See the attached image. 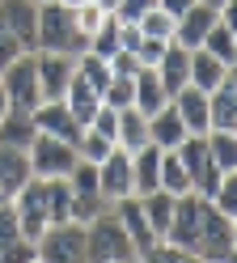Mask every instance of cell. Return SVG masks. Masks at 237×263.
Masks as SVG:
<instances>
[{
	"instance_id": "obj_56",
	"label": "cell",
	"mask_w": 237,
	"mask_h": 263,
	"mask_svg": "<svg viewBox=\"0 0 237 263\" xmlns=\"http://www.w3.org/2000/svg\"><path fill=\"white\" fill-rule=\"evenodd\" d=\"M38 5H43V0H38Z\"/></svg>"
},
{
	"instance_id": "obj_11",
	"label": "cell",
	"mask_w": 237,
	"mask_h": 263,
	"mask_svg": "<svg viewBox=\"0 0 237 263\" xmlns=\"http://www.w3.org/2000/svg\"><path fill=\"white\" fill-rule=\"evenodd\" d=\"M34 68H38L43 102H51V98L68 93V81H72V72H76V60L64 55V51H34Z\"/></svg>"
},
{
	"instance_id": "obj_52",
	"label": "cell",
	"mask_w": 237,
	"mask_h": 263,
	"mask_svg": "<svg viewBox=\"0 0 237 263\" xmlns=\"http://www.w3.org/2000/svg\"><path fill=\"white\" fill-rule=\"evenodd\" d=\"M199 5H208V9H220V5H225V0H199Z\"/></svg>"
},
{
	"instance_id": "obj_50",
	"label": "cell",
	"mask_w": 237,
	"mask_h": 263,
	"mask_svg": "<svg viewBox=\"0 0 237 263\" xmlns=\"http://www.w3.org/2000/svg\"><path fill=\"white\" fill-rule=\"evenodd\" d=\"M97 5L106 9V13H114V9H118V0H97Z\"/></svg>"
},
{
	"instance_id": "obj_54",
	"label": "cell",
	"mask_w": 237,
	"mask_h": 263,
	"mask_svg": "<svg viewBox=\"0 0 237 263\" xmlns=\"http://www.w3.org/2000/svg\"><path fill=\"white\" fill-rule=\"evenodd\" d=\"M30 263H43V259H38V255H34V259H30Z\"/></svg>"
},
{
	"instance_id": "obj_40",
	"label": "cell",
	"mask_w": 237,
	"mask_h": 263,
	"mask_svg": "<svg viewBox=\"0 0 237 263\" xmlns=\"http://www.w3.org/2000/svg\"><path fill=\"white\" fill-rule=\"evenodd\" d=\"M165 47H169V43H161V39H144L140 47H135V60H140V68H157L161 55H165Z\"/></svg>"
},
{
	"instance_id": "obj_3",
	"label": "cell",
	"mask_w": 237,
	"mask_h": 263,
	"mask_svg": "<svg viewBox=\"0 0 237 263\" xmlns=\"http://www.w3.org/2000/svg\"><path fill=\"white\" fill-rule=\"evenodd\" d=\"M174 153L182 157V166H186L191 191L203 195V200H212L216 187H220V178H225V170H220L216 161H212V153H208V132H203V136H186Z\"/></svg>"
},
{
	"instance_id": "obj_39",
	"label": "cell",
	"mask_w": 237,
	"mask_h": 263,
	"mask_svg": "<svg viewBox=\"0 0 237 263\" xmlns=\"http://www.w3.org/2000/svg\"><path fill=\"white\" fill-rule=\"evenodd\" d=\"M212 204L225 212L229 221L237 217V170H229L225 178H220V187H216V195H212Z\"/></svg>"
},
{
	"instance_id": "obj_43",
	"label": "cell",
	"mask_w": 237,
	"mask_h": 263,
	"mask_svg": "<svg viewBox=\"0 0 237 263\" xmlns=\"http://www.w3.org/2000/svg\"><path fill=\"white\" fill-rule=\"evenodd\" d=\"M148 9H157V0H118L114 17H118V22H140Z\"/></svg>"
},
{
	"instance_id": "obj_4",
	"label": "cell",
	"mask_w": 237,
	"mask_h": 263,
	"mask_svg": "<svg viewBox=\"0 0 237 263\" xmlns=\"http://www.w3.org/2000/svg\"><path fill=\"white\" fill-rule=\"evenodd\" d=\"M13 212H17V225H22V238L38 246V238L51 229V217H47V178H30V183L13 195Z\"/></svg>"
},
{
	"instance_id": "obj_16",
	"label": "cell",
	"mask_w": 237,
	"mask_h": 263,
	"mask_svg": "<svg viewBox=\"0 0 237 263\" xmlns=\"http://www.w3.org/2000/svg\"><path fill=\"white\" fill-rule=\"evenodd\" d=\"M30 178H34L30 153L26 149H13V144H0V200H13Z\"/></svg>"
},
{
	"instance_id": "obj_28",
	"label": "cell",
	"mask_w": 237,
	"mask_h": 263,
	"mask_svg": "<svg viewBox=\"0 0 237 263\" xmlns=\"http://www.w3.org/2000/svg\"><path fill=\"white\" fill-rule=\"evenodd\" d=\"M47 217H51V225L72 221V187H68V178H47Z\"/></svg>"
},
{
	"instance_id": "obj_37",
	"label": "cell",
	"mask_w": 237,
	"mask_h": 263,
	"mask_svg": "<svg viewBox=\"0 0 237 263\" xmlns=\"http://www.w3.org/2000/svg\"><path fill=\"white\" fill-rule=\"evenodd\" d=\"M110 149H114V144L102 136V132H93V127H85V132H81V140H76V157H81V161H93V166H97V161L106 157Z\"/></svg>"
},
{
	"instance_id": "obj_34",
	"label": "cell",
	"mask_w": 237,
	"mask_h": 263,
	"mask_svg": "<svg viewBox=\"0 0 237 263\" xmlns=\"http://www.w3.org/2000/svg\"><path fill=\"white\" fill-rule=\"evenodd\" d=\"M72 17H76V34H85V39H93L97 30H102V22L110 17V13L102 9L97 0H81V5H72Z\"/></svg>"
},
{
	"instance_id": "obj_20",
	"label": "cell",
	"mask_w": 237,
	"mask_h": 263,
	"mask_svg": "<svg viewBox=\"0 0 237 263\" xmlns=\"http://www.w3.org/2000/svg\"><path fill=\"white\" fill-rule=\"evenodd\" d=\"M157 77H161V85H165L169 98H174L182 85H191V51L178 47V43H169L165 55H161V64H157Z\"/></svg>"
},
{
	"instance_id": "obj_18",
	"label": "cell",
	"mask_w": 237,
	"mask_h": 263,
	"mask_svg": "<svg viewBox=\"0 0 237 263\" xmlns=\"http://www.w3.org/2000/svg\"><path fill=\"white\" fill-rule=\"evenodd\" d=\"M169 102H174V110L182 115V123H186L191 136H203V132H208V93H203V89L182 85Z\"/></svg>"
},
{
	"instance_id": "obj_32",
	"label": "cell",
	"mask_w": 237,
	"mask_h": 263,
	"mask_svg": "<svg viewBox=\"0 0 237 263\" xmlns=\"http://www.w3.org/2000/svg\"><path fill=\"white\" fill-rule=\"evenodd\" d=\"M102 212H110V204H106L102 191H72V221L76 225H89L93 217H102Z\"/></svg>"
},
{
	"instance_id": "obj_9",
	"label": "cell",
	"mask_w": 237,
	"mask_h": 263,
	"mask_svg": "<svg viewBox=\"0 0 237 263\" xmlns=\"http://www.w3.org/2000/svg\"><path fill=\"white\" fill-rule=\"evenodd\" d=\"M203 208H208L203 195H195V191L178 195V200H174V221H169V234H165L161 242L178 246V251H191L195 238H199V225H203Z\"/></svg>"
},
{
	"instance_id": "obj_49",
	"label": "cell",
	"mask_w": 237,
	"mask_h": 263,
	"mask_svg": "<svg viewBox=\"0 0 237 263\" xmlns=\"http://www.w3.org/2000/svg\"><path fill=\"white\" fill-rule=\"evenodd\" d=\"M5 110H9V98H5V85H0V119H5Z\"/></svg>"
},
{
	"instance_id": "obj_23",
	"label": "cell",
	"mask_w": 237,
	"mask_h": 263,
	"mask_svg": "<svg viewBox=\"0 0 237 263\" xmlns=\"http://www.w3.org/2000/svg\"><path fill=\"white\" fill-rule=\"evenodd\" d=\"M114 144L127 153H140L148 144V115H140L135 106H123L118 110V132H114Z\"/></svg>"
},
{
	"instance_id": "obj_13",
	"label": "cell",
	"mask_w": 237,
	"mask_h": 263,
	"mask_svg": "<svg viewBox=\"0 0 237 263\" xmlns=\"http://www.w3.org/2000/svg\"><path fill=\"white\" fill-rule=\"evenodd\" d=\"M114 217H118V225L127 229V238H131V246H135V259H144L152 246H157L161 238L152 234V225H148V217H144V208H140V195H123V200H114Z\"/></svg>"
},
{
	"instance_id": "obj_45",
	"label": "cell",
	"mask_w": 237,
	"mask_h": 263,
	"mask_svg": "<svg viewBox=\"0 0 237 263\" xmlns=\"http://www.w3.org/2000/svg\"><path fill=\"white\" fill-rule=\"evenodd\" d=\"M140 43H144L140 22H118V47H123V51H135Z\"/></svg>"
},
{
	"instance_id": "obj_46",
	"label": "cell",
	"mask_w": 237,
	"mask_h": 263,
	"mask_svg": "<svg viewBox=\"0 0 237 263\" xmlns=\"http://www.w3.org/2000/svg\"><path fill=\"white\" fill-rule=\"evenodd\" d=\"M191 5H199V0H157V9H165V13H169V17H174V22H178L182 13L191 9Z\"/></svg>"
},
{
	"instance_id": "obj_22",
	"label": "cell",
	"mask_w": 237,
	"mask_h": 263,
	"mask_svg": "<svg viewBox=\"0 0 237 263\" xmlns=\"http://www.w3.org/2000/svg\"><path fill=\"white\" fill-rule=\"evenodd\" d=\"M212 127L216 132H237V93L229 89V81L208 93V132Z\"/></svg>"
},
{
	"instance_id": "obj_24",
	"label": "cell",
	"mask_w": 237,
	"mask_h": 263,
	"mask_svg": "<svg viewBox=\"0 0 237 263\" xmlns=\"http://www.w3.org/2000/svg\"><path fill=\"white\" fill-rule=\"evenodd\" d=\"M225 72H229V64H220L216 55L203 51V47H195V51H191V85H195V89L212 93L216 85H225Z\"/></svg>"
},
{
	"instance_id": "obj_27",
	"label": "cell",
	"mask_w": 237,
	"mask_h": 263,
	"mask_svg": "<svg viewBox=\"0 0 237 263\" xmlns=\"http://www.w3.org/2000/svg\"><path fill=\"white\" fill-rule=\"evenodd\" d=\"M174 200L178 195H169V191H148V195H140V208H144V217H148V225H152V234L157 238H165L169 234V221H174Z\"/></svg>"
},
{
	"instance_id": "obj_21",
	"label": "cell",
	"mask_w": 237,
	"mask_h": 263,
	"mask_svg": "<svg viewBox=\"0 0 237 263\" xmlns=\"http://www.w3.org/2000/svg\"><path fill=\"white\" fill-rule=\"evenodd\" d=\"M135 81V110L140 115H157L165 102H169V93H165V85H161V77H157V68H140L131 77Z\"/></svg>"
},
{
	"instance_id": "obj_1",
	"label": "cell",
	"mask_w": 237,
	"mask_h": 263,
	"mask_svg": "<svg viewBox=\"0 0 237 263\" xmlns=\"http://www.w3.org/2000/svg\"><path fill=\"white\" fill-rule=\"evenodd\" d=\"M89 39L76 34V17H72V5L64 0H43L38 5V51H64V55H81Z\"/></svg>"
},
{
	"instance_id": "obj_33",
	"label": "cell",
	"mask_w": 237,
	"mask_h": 263,
	"mask_svg": "<svg viewBox=\"0 0 237 263\" xmlns=\"http://www.w3.org/2000/svg\"><path fill=\"white\" fill-rule=\"evenodd\" d=\"M203 51L216 55L220 64H233V60H237V39L229 34V26H225V22H216V26L208 30V39H203Z\"/></svg>"
},
{
	"instance_id": "obj_55",
	"label": "cell",
	"mask_w": 237,
	"mask_h": 263,
	"mask_svg": "<svg viewBox=\"0 0 237 263\" xmlns=\"http://www.w3.org/2000/svg\"><path fill=\"white\" fill-rule=\"evenodd\" d=\"M233 234H237V217H233Z\"/></svg>"
},
{
	"instance_id": "obj_35",
	"label": "cell",
	"mask_w": 237,
	"mask_h": 263,
	"mask_svg": "<svg viewBox=\"0 0 237 263\" xmlns=\"http://www.w3.org/2000/svg\"><path fill=\"white\" fill-rule=\"evenodd\" d=\"M140 34L144 39H161V43H174V17L165 9H148L140 17Z\"/></svg>"
},
{
	"instance_id": "obj_26",
	"label": "cell",
	"mask_w": 237,
	"mask_h": 263,
	"mask_svg": "<svg viewBox=\"0 0 237 263\" xmlns=\"http://www.w3.org/2000/svg\"><path fill=\"white\" fill-rule=\"evenodd\" d=\"M64 102H68V110L76 115V123H81V127H89V123H93V115H97V106H102V98H97V89H89V85H85V81L72 72Z\"/></svg>"
},
{
	"instance_id": "obj_30",
	"label": "cell",
	"mask_w": 237,
	"mask_h": 263,
	"mask_svg": "<svg viewBox=\"0 0 237 263\" xmlns=\"http://www.w3.org/2000/svg\"><path fill=\"white\" fill-rule=\"evenodd\" d=\"M76 77H81L89 89H97V98H102V89L110 85V64L102 60V55H93V51H81V55H76Z\"/></svg>"
},
{
	"instance_id": "obj_17",
	"label": "cell",
	"mask_w": 237,
	"mask_h": 263,
	"mask_svg": "<svg viewBox=\"0 0 237 263\" xmlns=\"http://www.w3.org/2000/svg\"><path fill=\"white\" fill-rule=\"evenodd\" d=\"M191 136L182 123V115L174 110V102H165L157 115H148V144H157V149H178V144Z\"/></svg>"
},
{
	"instance_id": "obj_25",
	"label": "cell",
	"mask_w": 237,
	"mask_h": 263,
	"mask_svg": "<svg viewBox=\"0 0 237 263\" xmlns=\"http://www.w3.org/2000/svg\"><path fill=\"white\" fill-rule=\"evenodd\" d=\"M38 127H34V115L30 110H5L0 119V144H13V149H30Z\"/></svg>"
},
{
	"instance_id": "obj_41",
	"label": "cell",
	"mask_w": 237,
	"mask_h": 263,
	"mask_svg": "<svg viewBox=\"0 0 237 263\" xmlns=\"http://www.w3.org/2000/svg\"><path fill=\"white\" fill-rule=\"evenodd\" d=\"M106 64H110V77H135V72H140V60H135V51H123V47H118V51H114Z\"/></svg>"
},
{
	"instance_id": "obj_29",
	"label": "cell",
	"mask_w": 237,
	"mask_h": 263,
	"mask_svg": "<svg viewBox=\"0 0 237 263\" xmlns=\"http://www.w3.org/2000/svg\"><path fill=\"white\" fill-rule=\"evenodd\" d=\"M161 191L169 195H186L191 191V178H186V166L174 149H161Z\"/></svg>"
},
{
	"instance_id": "obj_12",
	"label": "cell",
	"mask_w": 237,
	"mask_h": 263,
	"mask_svg": "<svg viewBox=\"0 0 237 263\" xmlns=\"http://www.w3.org/2000/svg\"><path fill=\"white\" fill-rule=\"evenodd\" d=\"M34 115V127L43 132V136H55V140H64V144H76L81 140V123H76V115L68 110V102L64 98H51V102H38L30 110Z\"/></svg>"
},
{
	"instance_id": "obj_15",
	"label": "cell",
	"mask_w": 237,
	"mask_h": 263,
	"mask_svg": "<svg viewBox=\"0 0 237 263\" xmlns=\"http://www.w3.org/2000/svg\"><path fill=\"white\" fill-rule=\"evenodd\" d=\"M220 22V9H208V5H191L182 13V17L174 22V43L186 47V51H195V47H203V39H208V30Z\"/></svg>"
},
{
	"instance_id": "obj_14",
	"label": "cell",
	"mask_w": 237,
	"mask_h": 263,
	"mask_svg": "<svg viewBox=\"0 0 237 263\" xmlns=\"http://www.w3.org/2000/svg\"><path fill=\"white\" fill-rule=\"evenodd\" d=\"M97 187H102V195H106V204L131 195V153L127 149L114 144V149L97 161Z\"/></svg>"
},
{
	"instance_id": "obj_53",
	"label": "cell",
	"mask_w": 237,
	"mask_h": 263,
	"mask_svg": "<svg viewBox=\"0 0 237 263\" xmlns=\"http://www.w3.org/2000/svg\"><path fill=\"white\" fill-rule=\"evenodd\" d=\"M64 5H81V0H64Z\"/></svg>"
},
{
	"instance_id": "obj_47",
	"label": "cell",
	"mask_w": 237,
	"mask_h": 263,
	"mask_svg": "<svg viewBox=\"0 0 237 263\" xmlns=\"http://www.w3.org/2000/svg\"><path fill=\"white\" fill-rule=\"evenodd\" d=\"M220 22H225L229 34L237 39V0H225V5H220Z\"/></svg>"
},
{
	"instance_id": "obj_19",
	"label": "cell",
	"mask_w": 237,
	"mask_h": 263,
	"mask_svg": "<svg viewBox=\"0 0 237 263\" xmlns=\"http://www.w3.org/2000/svg\"><path fill=\"white\" fill-rule=\"evenodd\" d=\"M161 187V149L144 144L140 153H131V195H148Z\"/></svg>"
},
{
	"instance_id": "obj_48",
	"label": "cell",
	"mask_w": 237,
	"mask_h": 263,
	"mask_svg": "<svg viewBox=\"0 0 237 263\" xmlns=\"http://www.w3.org/2000/svg\"><path fill=\"white\" fill-rule=\"evenodd\" d=\"M178 263H203V259H199V255H191V251H182V255H178Z\"/></svg>"
},
{
	"instance_id": "obj_10",
	"label": "cell",
	"mask_w": 237,
	"mask_h": 263,
	"mask_svg": "<svg viewBox=\"0 0 237 263\" xmlns=\"http://www.w3.org/2000/svg\"><path fill=\"white\" fill-rule=\"evenodd\" d=\"M0 26L26 51H38V0H0Z\"/></svg>"
},
{
	"instance_id": "obj_44",
	"label": "cell",
	"mask_w": 237,
	"mask_h": 263,
	"mask_svg": "<svg viewBox=\"0 0 237 263\" xmlns=\"http://www.w3.org/2000/svg\"><path fill=\"white\" fill-rule=\"evenodd\" d=\"M22 55H30V51L9 34L5 26H0V68H9V64H13V60H22Z\"/></svg>"
},
{
	"instance_id": "obj_36",
	"label": "cell",
	"mask_w": 237,
	"mask_h": 263,
	"mask_svg": "<svg viewBox=\"0 0 237 263\" xmlns=\"http://www.w3.org/2000/svg\"><path fill=\"white\" fill-rule=\"evenodd\" d=\"M85 51H93V55H102V60H110V55L118 51V17H114V13L102 22V30L89 39V47H85Z\"/></svg>"
},
{
	"instance_id": "obj_51",
	"label": "cell",
	"mask_w": 237,
	"mask_h": 263,
	"mask_svg": "<svg viewBox=\"0 0 237 263\" xmlns=\"http://www.w3.org/2000/svg\"><path fill=\"white\" fill-rule=\"evenodd\" d=\"M225 263H237V242H233V251L225 255Z\"/></svg>"
},
{
	"instance_id": "obj_31",
	"label": "cell",
	"mask_w": 237,
	"mask_h": 263,
	"mask_svg": "<svg viewBox=\"0 0 237 263\" xmlns=\"http://www.w3.org/2000/svg\"><path fill=\"white\" fill-rule=\"evenodd\" d=\"M208 153H212V161L220 170H237V132H208Z\"/></svg>"
},
{
	"instance_id": "obj_8",
	"label": "cell",
	"mask_w": 237,
	"mask_h": 263,
	"mask_svg": "<svg viewBox=\"0 0 237 263\" xmlns=\"http://www.w3.org/2000/svg\"><path fill=\"white\" fill-rule=\"evenodd\" d=\"M38 259L43 263H89V255H85V225H76V221L51 225L38 238Z\"/></svg>"
},
{
	"instance_id": "obj_42",
	"label": "cell",
	"mask_w": 237,
	"mask_h": 263,
	"mask_svg": "<svg viewBox=\"0 0 237 263\" xmlns=\"http://www.w3.org/2000/svg\"><path fill=\"white\" fill-rule=\"evenodd\" d=\"M93 132H102V136H106L110 144H114V132H118V110H110L106 102L97 106V115H93V123H89Z\"/></svg>"
},
{
	"instance_id": "obj_5",
	"label": "cell",
	"mask_w": 237,
	"mask_h": 263,
	"mask_svg": "<svg viewBox=\"0 0 237 263\" xmlns=\"http://www.w3.org/2000/svg\"><path fill=\"white\" fill-rule=\"evenodd\" d=\"M233 242H237L233 221L208 200V208H203V225H199V238L191 246V255H199L203 263H225V255L233 251Z\"/></svg>"
},
{
	"instance_id": "obj_2",
	"label": "cell",
	"mask_w": 237,
	"mask_h": 263,
	"mask_svg": "<svg viewBox=\"0 0 237 263\" xmlns=\"http://www.w3.org/2000/svg\"><path fill=\"white\" fill-rule=\"evenodd\" d=\"M85 255L89 263H135V246L114 212H102L85 225Z\"/></svg>"
},
{
	"instance_id": "obj_7",
	"label": "cell",
	"mask_w": 237,
	"mask_h": 263,
	"mask_svg": "<svg viewBox=\"0 0 237 263\" xmlns=\"http://www.w3.org/2000/svg\"><path fill=\"white\" fill-rule=\"evenodd\" d=\"M30 170H34V178H68L72 174V166H76V144H64V140H55V136H34V144H30Z\"/></svg>"
},
{
	"instance_id": "obj_6",
	"label": "cell",
	"mask_w": 237,
	"mask_h": 263,
	"mask_svg": "<svg viewBox=\"0 0 237 263\" xmlns=\"http://www.w3.org/2000/svg\"><path fill=\"white\" fill-rule=\"evenodd\" d=\"M0 85H5V98H9V110H34L43 102L38 93V68H34V51L13 60L9 68H0Z\"/></svg>"
},
{
	"instance_id": "obj_38",
	"label": "cell",
	"mask_w": 237,
	"mask_h": 263,
	"mask_svg": "<svg viewBox=\"0 0 237 263\" xmlns=\"http://www.w3.org/2000/svg\"><path fill=\"white\" fill-rule=\"evenodd\" d=\"M102 102H106L110 110H123L135 102V81L131 77H110V85L102 89Z\"/></svg>"
}]
</instances>
